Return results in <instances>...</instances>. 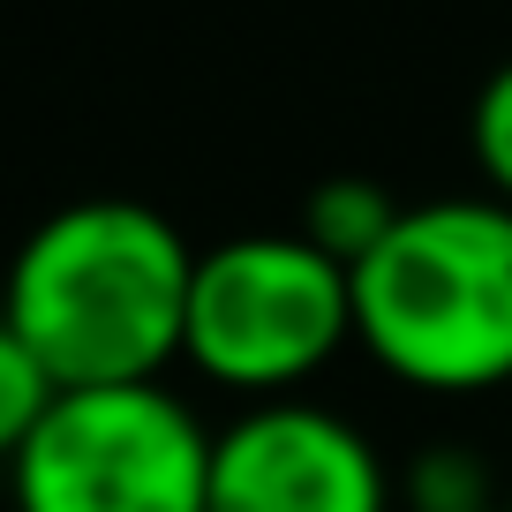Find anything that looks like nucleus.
<instances>
[{
  "label": "nucleus",
  "instance_id": "nucleus-9",
  "mask_svg": "<svg viewBox=\"0 0 512 512\" xmlns=\"http://www.w3.org/2000/svg\"><path fill=\"white\" fill-rule=\"evenodd\" d=\"M467 151H475L482 196L512 204V61L490 68V83L475 91V113H467Z\"/></svg>",
  "mask_w": 512,
  "mask_h": 512
},
{
  "label": "nucleus",
  "instance_id": "nucleus-1",
  "mask_svg": "<svg viewBox=\"0 0 512 512\" xmlns=\"http://www.w3.org/2000/svg\"><path fill=\"white\" fill-rule=\"evenodd\" d=\"M196 249L181 226L128 196H83L23 234L0 324L46 362L61 392L159 384L181 362Z\"/></svg>",
  "mask_w": 512,
  "mask_h": 512
},
{
  "label": "nucleus",
  "instance_id": "nucleus-6",
  "mask_svg": "<svg viewBox=\"0 0 512 512\" xmlns=\"http://www.w3.org/2000/svg\"><path fill=\"white\" fill-rule=\"evenodd\" d=\"M400 196L384 189V181H369V174H332V181H317L309 189V204H302V226L294 234L302 241H317L332 264H362L369 249H377L384 234H392V219H400Z\"/></svg>",
  "mask_w": 512,
  "mask_h": 512
},
{
  "label": "nucleus",
  "instance_id": "nucleus-3",
  "mask_svg": "<svg viewBox=\"0 0 512 512\" xmlns=\"http://www.w3.org/2000/svg\"><path fill=\"white\" fill-rule=\"evenodd\" d=\"M354 339V272L302 234H226L196 249L181 362L249 407L302 400Z\"/></svg>",
  "mask_w": 512,
  "mask_h": 512
},
{
  "label": "nucleus",
  "instance_id": "nucleus-8",
  "mask_svg": "<svg viewBox=\"0 0 512 512\" xmlns=\"http://www.w3.org/2000/svg\"><path fill=\"white\" fill-rule=\"evenodd\" d=\"M490 475L467 445H430L400 482V512H490Z\"/></svg>",
  "mask_w": 512,
  "mask_h": 512
},
{
  "label": "nucleus",
  "instance_id": "nucleus-4",
  "mask_svg": "<svg viewBox=\"0 0 512 512\" xmlns=\"http://www.w3.org/2000/svg\"><path fill=\"white\" fill-rule=\"evenodd\" d=\"M8 497L16 512H204L211 430L166 377L61 392L8 460Z\"/></svg>",
  "mask_w": 512,
  "mask_h": 512
},
{
  "label": "nucleus",
  "instance_id": "nucleus-5",
  "mask_svg": "<svg viewBox=\"0 0 512 512\" xmlns=\"http://www.w3.org/2000/svg\"><path fill=\"white\" fill-rule=\"evenodd\" d=\"M204 512H400V475L347 415L264 400L211 430Z\"/></svg>",
  "mask_w": 512,
  "mask_h": 512
},
{
  "label": "nucleus",
  "instance_id": "nucleus-2",
  "mask_svg": "<svg viewBox=\"0 0 512 512\" xmlns=\"http://www.w3.org/2000/svg\"><path fill=\"white\" fill-rule=\"evenodd\" d=\"M354 347L430 400L512 384V204H407L354 264Z\"/></svg>",
  "mask_w": 512,
  "mask_h": 512
},
{
  "label": "nucleus",
  "instance_id": "nucleus-11",
  "mask_svg": "<svg viewBox=\"0 0 512 512\" xmlns=\"http://www.w3.org/2000/svg\"><path fill=\"white\" fill-rule=\"evenodd\" d=\"M490 512H505V505H490Z\"/></svg>",
  "mask_w": 512,
  "mask_h": 512
},
{
  "label": "nucleus",
  "instance_id": "nucleus-10",
  "mask_svg": "<svg viewBox=\"0 0 512 512\" xmlns=\"http://www.w3.org/2000/svg\"><path fill=\"white\" fill-rule=\"evenodd\" d=\"M497 505H505V512H512V490H505V497H497Z\"/></svg>",
  "mask_w": 512,
  "mask_h": 512
},
{
  "label": "nucleus",
  "instance_id": "nucleus-7",
  "mask_svg": "<svg viewBox=\"0 0 512 512\" xmlns=\"http://www.w3.org/2000/svg\"><path fill=\"white\" fill-rule=\"evenodd\" d=\"M53 400H61V384L46 377V362L0 324V467L31 445V430L53 415Z\"/></svg>",
  "mask_w": 512,
  "mask_h": 512
}]
</instances>
